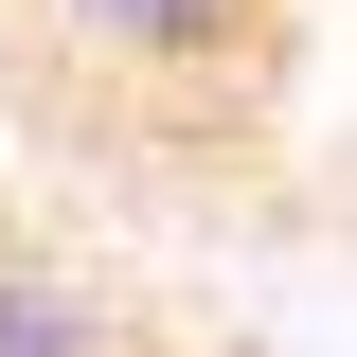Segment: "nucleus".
<instances>
[{
    "instance_id": "obj_1",
    "label": "nucleus",
    "mask_w": 357,
    "mask_h": 357,
    "mask_svg": "<svg viewBox=\"0 0 357 357\" xmlns=\"http://www.w3.org/2000/svg\"><path fill=\"white\" fill-rule=\"evenodd\" d=\"M107 72H143V89H178V72H232V54L286 18V0H54Z\"/></svg>"
},
{
    "instance_id": "obj_2",
    "label": "nucleus",
    "mask_w": 357,
    "mask_h": 357,
    "mask_svg": "<svg viewBox=\"0 0 357 357\" xmlns=\"http://www.w3.org/2000/svg\"><path fill=\"white\" fill-rule=\"evenodd\" d=\"M0 357H126V304H107L89 268H36V250H0Z\"/></svg>"
}]
</instances>
